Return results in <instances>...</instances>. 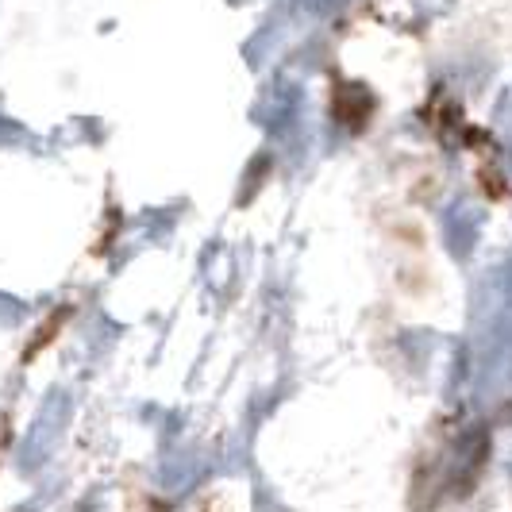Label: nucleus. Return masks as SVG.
<instances>
[]
</instances>
